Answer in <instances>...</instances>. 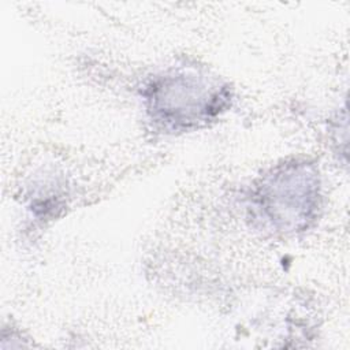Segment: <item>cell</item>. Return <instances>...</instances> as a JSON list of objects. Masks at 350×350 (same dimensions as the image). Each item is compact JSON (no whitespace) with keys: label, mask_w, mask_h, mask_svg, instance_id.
<instances>
[{"label":"cell","mask_w":350,"mask_h":350,"mask_svg":"<svg viewBox=\"0 0 350 350\" xmlns=\"http://www.w3.org/2000/svg\"><path fill=\"white\" fill-rule=\"evenodd\" d=\"M145 96L154 122L170 130H189L217 116L228 104L230 92L213 77L180 68L152 81Z\"/></svg>","instance_id":"1"},{"label":"cell","mask_w":350,"mask_h":350,"mask_svg":"<svg viewBox=\"0 0 350 350\" xmlns=\"http://www.w3.org/2000/svg\"><path fill=\"white\" fill-rule=\"evenodd\" d=\"M253 201L258 216L275 231H302L320 206L317 172L306 163L280 165L261 180Z\"/></svg>","instance_id":"2"}]
</instances>
